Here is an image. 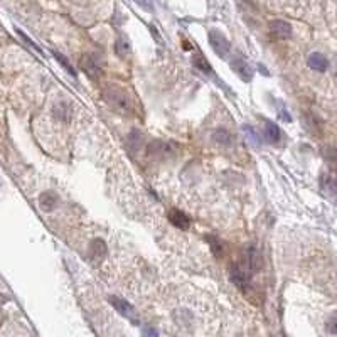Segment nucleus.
<instances>
[{"instance_id": "nucleus-1", "label": "nucleus", "mask_w": 337, "mask_h": 337, "mask_svg": "<svg viewBox=\"0 0 337 337\" xmlns=\"http://www.w3.org/2000/svg\"><path fill=\"white\" fill-rule=\"evenodd\" d=\"M103 98L112 110L122 115H130L135 110V101L128 93L120 86H106L103 89Z\"/></svg>"}, {"instance_id": "nucleus-2", "label": "nucleus", "mask_w": 337, "mask_h": 337, "mask_svg": "<svg viewBox=\"0 0 337 337\" xmlns=\"http://www.w3.org/2000/svg\"><path fill=\"white\" fill-rule=\"evenodd\" d=\"M179 152V147L175 142H164V140H154L147 145V155L155 160H168L175 157Z\"/></svg>"}, {"instance_id": "nucleus-3", "label": "nucleus", "mask_w": 337, "mask_h": 337, "mask_svg": "<svg viewBox=\"0 0 337 337\" xmlns=\"http://www.w3.org/2000/svg\"><path fill=\"white\" fill-rule=\"evenodd\" d=\"M209 44H211V47L214 49V52L219 57H226L229 56V52H231V44H229V41L226 39V36L223 32L216 31V29H212V31H209Z\"/></svg>"}, {"instance_id": "nucleus-4", "label": "nucleus", "mask_w": 337, "mask_h": 337, "mask_svg": "<svg viewBox=\"0 0 337 337\" xmlns=\"http://www.w3.org/2000/svg\"><path fill=\"white\" fill-rule=\"evenodd\" d=\"M241 265L245 266L246 270H248L250 273H254L258 272V270L263 266V258H261V253L260 250L256 248L254 245H250L246 246L245 253H243V261H241Z\"/></svg>"}, {"instance_id": "nucleus-5", "label": "nucleus", "mask_w": 337, "mask_h": 337, "mask_svg": "<svg viewBox=\"0 0 337 337\" xmlns=\"http://www.w3.org/2000/svg\"><path fill=\"white\" fill-rule=\"evenodd\" d=\"M229 278L240 290L246 292L250 289V282H252V273L245 268L241 263H234L229 268Z\"/></svg>"}, {"instance_id": "nucleus-6", "label": "nucleus", "mask_w": 337, "mask_h": 337, "mask_svg": "<svg viewBox=\"0 0 337 337\" xmlns=\"http://www.w3.org/2000/svg\"><path fill=\"white\" fill-rule=\"evenodd\" d=\"M268 31H270V34H272V38L278 39V41L289 39L292 36V26L287 22V20H282V19L272 20L268 26Z\"/></svg>"}, {"instance_id": "nucleus-7", "label": "nucleus", "mask_w": 337, "mask_h": 337, "mask_svg": "<svg viewBox=\"0 0 337 337\" xmlns=\"http://www.w3.org/2000/svg\"><path fill=\"white\" fill-rule=\"evenodd\" d=\"M231 68H233V71L241 78V80L252 81L253 69H252V66H250V63L245 59V57H241V56L233 57V59H231Z\"/></svg>"}, {"instance_id": "nucleus-8", "label": "nucleus", "mask_w": 337, "mask_h": 337, "mask_svg": "<svg viewBox=\"0 0 337 337\" xmlns=\"http://www.w3.org/2000/svg\"><path fill=\"white\" fill-rule=\"evenodd\" d=\"M168 221L179 229H189V226H191V217H189L184 211H180V209H172V211H168Z\"/></svg>"}, {"instance_id": "nucleus-9", "label": "nucleus", "mask_w": 337, "mask_h": 337, "mask_svg": "<svg viewBox=\"0 0 337 337\" xmlns=\"http://www.w3.org/2000/svg\"><path fill=\"white\" fill-rule=\"evenodd\" d=\"M110 302H112V305L115 307V310H117L118 314H122L123 317L133 320V307H131L125 298H120V297H110Z\"/></svg>"}, {"instance_id": "nucleus-10", "label": "nucleus", "mask_w": 337, "mask_h": 337, "mask_svg": "<svg viewBox=\"0 0 337 337\" xmlns=\"http://www.w3.org/2000/svg\"><path fill=\"white\" fill-rule=\"evenodd\" d=\"M307 64H309L310 69L319 71V73H324L329 68L327 57L324 54H320V52H312V54L309 56V59H307Z\"/></svg>"}, {"instance_id": "nucleus-11", "label": "nucleus", "mask_w": 337, "mask_h": 337, "mask_svg": "<svg viewBox=\"0 0 337 337\" xmlns=\"http://www.w3.org/2000/svg\"><path fill=\"white\" fill-rule=\"evenodd\" d=\"M39 206L42 211L51 212L54 211V208L57 206V196L52 191H46L39 196Z\"/></svg>"}, {"instance_id": "nucleus-12", "label": "nucleus", "mask_w": 337, "mask_h": 337, "mask_svg": "<svg viewBox=\"0 0 337 337\" xmlns=\"http://www.w3.org/2000/svg\"><path fill=\"white\" fill-rule=\"evenodd\" d=\"M80 64L83 66L84 73H88V75L91 76V78H94V76H100V75H101L100 66H98V63L93 59V57H89V56L81 57V63H80Z\"/></svg>"}, {"instance_id": "nucleus-13", "label": "nucleus", "mask_w": 337, "mask_h": 337, "mask_svg": "<svg viewBox=\"0 0 337 337\" xmlns=\"http://www.w3.org/2000/svg\"><path fill=\"white\" fill-rule=\"evenodd\" d=\"M265 137L268 142L272 143H278L282 138V131L278 128V125H275L273 122H266L265 123Z\"/></svg>"}, {"instance_id": "nucleus-14", "label": "nucleus", "mask_w": 337, "mask_h": 337, "mask_svg": "<svg viewBox=\"0 0 337 337\" xmlns=\"http://www.w3.org/2000/svg\"><path fill=\"white\" fill-rule=\"evenodd\" d=\"M106 252H108V250H106L105 241H103V240H100V238H96V240H94L93 243H91V254H93V258H94L96 261L103 260Z\"/></svg>"}, {"instance_id": "nucleus-15", "label": "nucleus", "mask_w": 337, "mask_h": 337, "mask_svg": "<svg viewBox=\"0 0 337 337\" xmlns=\"http://www.w3.org/2000/svg\"><path fill=\"white\" fill-rule=\"evenodd\" d=\"M115 52H117L118 57H126L131 52V46L126 38H118L117 42H115Z\"/></svg>"}, {"instance_id": "nucleus-16", "label": "nucleus", "mask_w": 337, "mask_h": 337, "mask_svg": "<svg viewBox=\"0 0 337 337\" xmlns=\"http://www.w3.org/2000/svg\"><path fill=\"white\" fill-rule=\"evenodd\" d=\"M212 140L221 143V145H231V143H233V135L229 133L228 130H224V128H217L214 133H212Z\"/></svg>"}, {"instance_id": "nucleus-17", "label": "nucleus", "mask_w": 337, "mask_h": 337, "mask_svg": "<svg viewBox=\"0 0 337 337\" xmlns=\"http://www.w3.org/2000/svg\"><path fill=\"white\" fill-rule=\"evenodd\" d=\"M54 117L59 118V120H63V122L69 120V106L66 105L64 101H59V103L54 106Z\"/></svg>"}, {"instance_id": "nucleus-18", "label": "nucleus", "mask_w": 337, "mask_h": 337, "mask_svg": "<svg viewBox=\"0 0 337 337\" xmlns=\"http://www.w3.org/2000/svg\"><path fill=\"white\" fill-rule=\"evenodd\" d=\"M208 243L211 245V250H212V253H214L216 256H221V254L224 253V245H223V241H221L219 238L208 236Z\"/></svg>"}, {"instance_id": "nucleus-19", "label": "nucleus", "mask_w": 337, "mask_h": 337, "mask_svg": "<svg viewBox=\"0 0 337 337\" xmlns=\"http://www.w3.org/2000/svg\"><path fill=\"white\" fill-rule=\"evenodd\" d=\"M128 147L131 149V147L135 145V152H137L138 149H140V145H142V142H143V135L140 133L138 130H133L131 133L128 135Z\"/></svg>"}, {"instance_id": "nucleus-20", "label": "nucleus", "mask_w": 337, "mask_h": 337, "mask_svg": "<svg viewBox=\"0 0 337 337\" xmlns=\"http://www.w3.org/2000/svg\"><path fill=\"white\" fill-rule=\"evenodd\" d=\"M192 63H194V66L197 69H201V71H204V73H211L212 71L211 66L208 64L206 57H204L203 54H196L194 57H192Z\"/></svg>"}, {"instance_id": "nucleus-21", "label": "nucleus", "mask_w": 337, "mask_h": 337, "mask_svg": "<svg viewBox=\"0 0 337 337\" xmlns=\"http://www.w3.org/2000/svg\"><path fill=\"white\" fill-rule=\"evenodd\" d=\"M326 331L331 336H337V310L332 312L326 320Z\"/></svg>"}, {"instance_id": "nucleus-22", "label": "nucleus", "mask_w": 337, "mask_h": 337, "mask_svg": "<svg viewBox=\"0 0 337 337\" xmlns=\"http://www.w3.org/2000/svg\"><path fill=\"white\" fill-rule=\"evenodd\" d=\"M52 54H54V57H56L57 61H59V63H61V66H63V68L66 69V71H69V75H71V76H76V71H75V69L71 68V64H69V61L66 59L64 56H61L59 52H52Z\"/></svg>"}, {"instance_id": "nucleus-23", "label": "nucleus", "mask_w": 337, "mask_h": 337, "mask_svg": "<svg viewBox=\"0 0 337 337\" xmlns=\"http://www.w3.org/2000/svg\"><path fill=\"white\" fill-rule=\"evenodd\" d=\"M243 130H245V133L248 135V138L252 140L253 145H260V137H258V133L252 128V126L246 125V126H243Z\"/></svg>"}, {"instance_id": "nucleus-24", "label": "nucleus", "mask_w": 337, "mask_h": 337, "mask_svg": "<svg viewBox=\"0 0 337 337\" xmlns=\"http://www.w3.org/2000/svg\"><path fill=\"white\" fill-rule=\"evenodd\" d=\"M326 187L332 192L334 196H337V175H327L326 179Z\"/></svg>"}, {"instance_id": "nucleus-25", "label": "nucleus", "mask_w": 337, "mask_h": 337, "mask_svg": "<svg viewBox=\"0 0 337 337\" xmlns=\"http://www.w3.org/2000/svg\"><path fill=\"white\" fill-rule=\"evenodd\" d=\"M135 3H138L143 10H154V2L152 0H135Z\"/></svg>"}, {"instance_id": "nucleus-26", "label": "nucleus", "mask_w": 337, "mask_h": 337, "mask_svg": "<svg viewBox=\"0 0 337 337\" xmlns=\"http://www.w3.org/2000/svg\"><path fill=\"white\" fill-rule=\"evenodd\" d=\"M19 36H20V38H22L24 41H26V42H27V44H31V46H32V47H34V49H36V51H38V52H41V49H39L38 46H36V44H34V42H32V41H31V39H29V38H27V36H26V34H24V32H20V31H19Z\"/></svg>"}, {"instance_id": "nucleus-27", "label": "nucleus", "mask_w": 337, "mask_h": 337, "mask_svg": "<svg viewBox=\"0 0 337 337\" xmlns=\"http://www.w3.org/2000/svg\"><path fill=\"white\" fill-rule=\"evenodd\" d=\"M145 337H159V332L155 331V329L149 327V329H145Z\"/></svg>"}]
</instances>
